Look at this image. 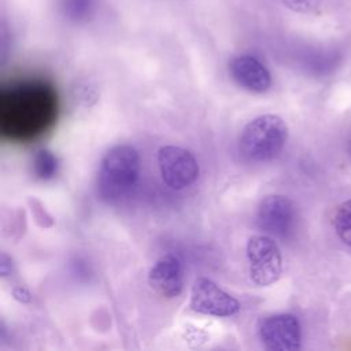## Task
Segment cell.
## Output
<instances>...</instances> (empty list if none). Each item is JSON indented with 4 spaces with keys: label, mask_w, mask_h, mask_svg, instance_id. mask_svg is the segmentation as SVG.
<instances>
[{
    "label": "cell",
    "mask_w": 351,
    "mask_h": 351,
    "mask_svg": "<svg viewBox=\"0 0 351 351\" xmlns=\"http://www.w3.org/2000/svg\"><path fill=\"white\" fill-rule=\"evenodd\" d=\"M140 156L134 147L119 144L106 152L101 159L97 191L104 200H117L126 195L137 182Z\"/></svg>",
    "instance_id": "6da1fadb"
},
{
    "label": "cell",
    "mask_w": 351,
    "mask_h": 351,
    "mask_svg": "<svg viewBox=\"0 0 351 351\" xmlns=\"http://www.w3.org/2000/svg\"><path fill=\"white\" fill-rule=\"evenodd\" d=\"M287 123L278 115L266 114L250 121L240 134V149L252 162H269L284 148Z\"/></svg>",
    "instance_id": "7a4b0ae2"
},
{
    "label": "cell",
    "mask_w": 351,
    "mask_h": 351,
    "mask_svg": "<svg viewBox=\"0 0 351 351\" xmlns=\"http://www.w3.org/2000/svg\"><path fill=\"white\" fill-rule=\"evenodd\" d=\"M250 277L254 284L266 287L278 280L282 271V256L276 241L269 236H252L247 243Z\"/></svg>",
    "instance_id": "3957f363"
},
{
    "label": "cell",
    "mask_w": 351,
    "mask_h": 351,
    "mask_svg": "<svg viewBox=\"0 0 351 351\" xmlns=\"http://www.w3.org/2000/svg\"><path fill=\"white\" fill-rule=\"evenodd\" d=\"M158 165L163 182L174 191L191 186L199 177V165L195 156L181 147H160L158 151Z\"/></svg>",
    "instance_id": "277c9868"
},
{
    "label": "cell",
    "mask_w": 351,
    "mask_h": 351,
    "mask_svg": "<svg viewBox=\"0 0 351 351\" xmlns=\"http://www.w3.org/2000/svg\"><path fill=\"white\" fill-rule=\"evenodd\" d=\"M189 307L204 315L230 317L240 310V303L214 281L200 277L192 285Z\"/></svg>",
    "instance_id": "5b68a950"
},
{
    "label": "cell",
    "mask_w": 351,
    "mask_h": 351,
    "mask_svg": "<svg viewBox=\"0 0 351 351\" xmlns=\"http://www.w3.org/2000/svg\"><path fill=\"white\" fill-rule=\"evenodd\" d=\"M259 337L266 348L292 351L300 347L302 332L298 318L292 314H276L265 318L259 325Z\"/></svg>",
    "instance_id": "8992f818"
},
{
    "label": "cell",
    "mask_w": 351,
    "mask_h": 351,
    "mask_svg": "<svg viewBox=\"0 0 351 351\" xmlns=\"http://www.w3.org/2000/svg\"><path fill=\"white\" fill-rule=\"evenodd\" d=\"M295 208L292 202L282 195L265 196L258 207V226L269 234L284 237L293 226Z\"/></svg>",
    "instance_id": "52a82bcc"
},
{
    "label": "cell",
    "mask_w": 351,
    "mask_h": 351,
    "mask_svg": "<svg viewBox=\"0 0 351 351\" xmlns=\"http://www.w3.org/2000/svg\"><path fill=\"white\" fill-rule=\"evenodd\" d=\"M148 282L156 293L165 298L178 296L184 285V270L180 258L174 254L160 256L149 270Z\"/></svg>",
    "instance_id": "ba28073f"
},
{
    "label": "cell",
    "mask_w": 351,
    "mask_h": 351,
    "mask_svg": "<svg viewBox=\"0 0 351 351\" xmlns=\"http://www.w3.org/2000/svg\"><path fill=\"white\" fill-rule=\"evenodd\" d=\"M229 71L239 85L251 92L262 93L271 85V75L269 70L251 55L234 56L229 63Z\"/></svg>",
    "instance_id": "9c48e42d"
},
{
    "label": "cell",
    "mask_w": 351,
    "mask_h": 351,
    "mask_svg": "<svg viewBox=\"0 0 351 351\" xmlns=\"http://www.w3.org/2000/svg\"><path fill=\"white\" fill-rule=\"evenodd\" d=\"M40 90L36 88H23L18 92V95L11 100V117L15 118L14 125L22 129L34 128L38 121L43 117V104L40 103V99H43L40 95Z\"/></svg>",
    "instance_id": "30bf717a"
},
{
    "label": "cell",
    "mask_w": 351,
    "mask_h": 351,
    "mask_svg": "<svg viewBox=\"0 0 351 351\" xmlns=\"http://www.w3.org/2000/svg\"><path fill=\"white\" fill-rule=\"evenodd\" d=\"M95 8L96 0H60V11L71 22L88 19Z\"/></svg>",
    "instance_id": "8fae6325"
},
{
    "label": "cell",
    "mask_w": 351,
    "mask_h": 351,
    "mask_svg": "<svg viewBox=\"0 0 351 351\" xmlns=\"http://www.w3.org/2000/svg\"><path fill=\"white\" fill-rule=\"evenodd\" d=\"M333 228L340 240L351 247V199L337 206L333 215Z\"/></svg>",
    "instance_id": "7c38bea8"
},
{
    "label": "cell",
    "mask_w": 351,
    "mask_h": 351,
    "mask_svg": "<svg viewBox=\"0 0 351 351\" xmlns=\"http://www.w3.org/2000/svg\"><path fill=\"white\" fill-rule=\"evenodd\" d=\"M58 160L49 151H40L34 159V170L40 178H51L56 173Z\"/></svg>",
    "instance_id": "4fadbf2b"
},
{
    "label": "cell",
    "mask_w": 351,
    "mask_h": 351,
    "mask_svg": "<svg viewBox=\"0 0 351 351\" xmlns=\"http://www.w3.org/2000/svg\"><path fill=\"white\" fill-rule=\"evenodd\" d=\"M14 296H15L18 300H21V302H27V300H30V293H29L25 288H16V289L14 291Z\"/></svg>",
    "instance_id": "5bb4252c"
},
{
    "label": "cell",
    "mask_w": 351,
    "mask_h": 351,
    "mask_svg": "<svg viewBox=\"0 0 351 351\" xmlns=\"http://www.w3.org/2000/svg\"><path fill=\"white\" fill-rule=\"evenodd\" d=\"M348 151H350V155H351V140H350V145H348Z\"/></svg>",
    "instance_id": "9a60e30c"
}]
</instances>
